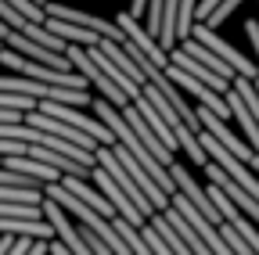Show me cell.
I'll list each match as a JSON object with an SVG mask.
<instances>
[{
  "mask_svg": "<svg viewBox=\"0 0 259 255\" xmlns=\"http://www.w3.org/2000/svg\"><path fill=\"white\" fill-rule=\"evenodd\" d=\"M119 115H122V122L130 126V130H134V137H137V140H141V144L148 147V155L155 158L158 166H169L173 158H177L173 151H166V147L158 144V137H155V133L148 130V122H144V119L137 115V108H134V105H126V108H119Z\"/></svg>",
  "mask_w": 259,
  "mask_h": 255,
  "instance_id": "7",
  "label": "cell"
},
{
  "mask_svg": "<svg viewBox=\"0 0 259 255\" xmlns=\"http://www.w3.org/2000/svg\"><path fill=\"white\" fill-rule=\"evenodd\" d=\"M130 105H134V108H137V115H141V119L148 122V130H151V133L158 137V144H162V147H166V151H173V155L180 151V144H177V137H173V130H169V126H166V119H162V115H158V112H155V108H151V105H148V101L141 97V93H137V97H134V101H130Z\"/></svg>",
  "mask_w": 259,
  "mask_h": 255,
  "instance_id": "8",
  "label": "cell"
},
{
  "mask_svg": "<svg viewBox=\"0 0 259 255\" xmlns=\"http://www.w3.org/2000/svg\"><path fill=\"white\" fill-rule=\"evenodd\" d=\"M223 101H227V108H231V119L241 126V133H245V144L259 155V126H255V119H252V112L245 108V101L238 97V90L231 86V90H227L223 93Z\"/></svg>",
  "mask_w": 259,
  "mask_h": 255,
  "instance_id": "9",
  "label": "cell"
},
{
  "mask_svg": "<svg viewBox=\"0 0 259 255\" xmlns=\"http://www.w3.org/2000/svg\"><path fill=\"white\" fill-rule=\"evenodd\" d=\"M0 201H22V205H40L44 194L40 187H0Z\"/></svg>",
  "mask_w": 259,
  "mask_h": 255,
  "instance_id": "18",
  "label": "cell"
},
{
  "mask_svg": "<svg viewBox=\"0 0 259 255\" xmlns=\"http://www.w3.org/2000/svg\"><path fill=\"white\" fill-rule=\"evenodd\" d=\"M0 216L4 219H44L40 205H22V201H0Z\"/></svg>",
  "mask_w": 259,
  "mask_h": 255,
  "instance_id": "19",
  "label": "cell"
},
{
  "mask_svg": "<svg viewBox=\"0 0 259 255\" xmlns=\"http://www.w3.org/2000/svg\"><path fill=\"white\" fill-rule=\"evenodd\" d=\"M87 54H90V61H94V65H97V69H101V72H105V76H108V79H112V83H115V86L122 90V93H126V97H130V101H134V97H137V93H141V86H137L134 79H130V76H126V72H122V69L115 65V61L108 58V54H101V50H97V47H87Z\"/></svg>",
  "mask_w": 259,
  "mask_h": 255,
  "instance_id": "12",
  "label": "cell"
},
{
  "mask_svg": "<svg viewBox=\"0 0 259 255\" xmlns=\"http://www.w3.org/2000/svg\"><path fill=\"white\" fill-rule=\"evenodd\" d=\"M115 25L122 29V33H126V40L134 43V47H137V50H141V54H144V58L151 61L155 69H166V65H169V58H166V50L158 47V40H155V36L148 33V29H144V25H141L137 18H130V15L122 11V15L115 18Z\"/></svg>",
  "mask_w": 259,
  "mask_h": 255,
  "instance_id": "5",
  "label": "cell"
},
{
  "mask_svg": "<svg viewBox=\"0 0 259 255\" xmlns=\"http://www.w3.org/2000/svg\"><path fill=\"white\" fill-rule=\"evenodd\" d=\"M4 169H11V173H25L29 180H36V183H58V180H61V173H58V169H51V166L36 162V158H29V155L4 158Z\"/></svg>",
  "mask_w": 259,
  "mask_h": 255,
  "instance_id": "13",
  "label": "cell"
},
{
  "mask_svg": "<svg viewBox=\"0 0 259 255\" xmlns=\"http://www.w3.org/2000/svg\"><path fill=\"white\" fill-rule=\"evenodd\" d=\"M194 4H198V0H180V4H177V22H173L177 43L191 36V25H194Z\"/></svg>",
  "mask_w": 259,
  "mask_h": 255,
  "instance_id": "17",
  "label": "cell"
},
{
  "mask_svg": "<svg viewBox=\"0 0 259 255\" xmlns=\"http://www.w3.org/2000/svg\"><path fill=\"white\" fill-rule=\"evenodd\" d=\"M94 166H101V169H105V173H108V176H112V180L119 183V190H122V194L130 198V205H134V209H137V212H141L144 219H148V216H155L151 201H148V198L141 194V187H137L134 180H130V173H126V169H122V166L115 162V155H112L108 147H97V151H94Z\"/></svg>",
  "mask_w": 259,
  "mask_h": 255,
  "instance_id": "3",
  "label": "cell"
},
{
  "mask_svg": "<svg viewBox=\"0 0 259 255\" xmlns=\"http://www.w3.org/2000/svg\"><path fill=\"white\" fill-rule=\"evenodd\" d=\"M44 29L51 36H58L61 43H76V47H97L101 43V36L90 33V29H79L72 22H61V18H44Z\"/></svg>",
  "mask_w": 259,
  "mask_h": 255,
  "instance_id": "10",
  "label": "cell"
},
{
  "mask_svg": "<svg viewBox=\"0 0 259 255\" xmlns=\"http://www.w3.org/2000/svg\"><path fill=\"white\" fill-rule=\"evenodd\" d=\"M148 223H151V227H155V234H158L162 241H166V244H169V251H173V255H191V248H187V244L180 241V234H177V230L169 227V223H166V219H162V212H155V216H148Z\"/></svg>",
  "mask_w": 259,
  "mask_h": 255,
  "instance_id": "16",
  "label": "cell"
},
{
  "mask_svg": "<svg viewBox=\"0 0 259 255\" xmlns=\"http://www.w3.org/2000/svg\"><path fill=\"white\" fill-rule=\"evenodd\" d=\"M32 4H40V8H44V4H47V0H32Z\"/></svg>",
  "mask_w": 259,
  "mask_h": 255,
  "instance_id": "25",
  "label": "cell"
},
{
  "mask_svg": "<svg viewBox=\"0 0 259 255\" xmlns=\"http://www.w3.org/2000/svg\"><path fill=\"white\" fill-rule=\"evenodd\" d=\"M25 255H47V241H32Z\"/></svg>",
  "mask_w": 259,
  "mask_h": 255,
  "instance_id": "23",
  "label": "cell"
},
{
  "mask_svg": "<svg viewBox=\"0 0 259 255\" xmlns=\"http://www.w3.org/2000/svg\"><path fill=\"white\" fill-rule=\"evenodd\" d=\"M248 169H252V173L259 176V155H252V158H248Z\"/></svg>",
  "mask_w": 259,
  "mask_h": 255,
  "instance_id": "24",
  "label": "cell"
},
{
  "mask_svg": "<svg viewBox=\"0 0 259 255\" xmlns=\"http://www.w3.org/2000/svg\"><path fill=\"white\" fill-rule=\"evenodd\" d=\"M180 47H184V54H191L194 61H202V65H205L209 72H216L220 79H227V83H231V79L238 76V72H234L231 65H227V61H223V58H216L212 50H205V47H202L198 40H191V36H187V40H180Z\"/></svg>",
  "mask_w": 259,
  "mask_h": 255,
  "instance_id": "14",
  "label": "cell"
},
{
  "mask_svg": "<svg viewBox=\"0 0 259 255\" xmlns=\"http://www.w3.org/2000/svg\"><path fill=\"white\" fill-rule=\"evenodd\" d=\"M90 180L97 183V190H101V198H105V201H108V205L115 209V216H119V219L134 223V227H141V223H144V216H141V212H137L134 205H130V198L122 194V190H119V183H115V180H112V176H108V173H105L101 166H94V169H90Z\"/></svg>",
  "mask_w": 259,
  "mask_h": 255,
  "instance_id": "6",
  "label": "cell"
},
{
  "mask_svg": "<svg viewBox=\"0 0 259 255\" xmlns=\"http://www.w3.org/2000/svg\"><path fill=\"white\" fill-rule=\"evenodd\" d=\"M0 234L32 237V241H54V230H51L47 219H4L0 216Z\"/></svg>",
  "mask_w": 259,
  "mask_h": 255,
  "instance_id": "11",
  "label": "cell"
},
{
  "mask_svg": "<svg viewBox=\"0 0 259 255\" xmlns=\"http://www.w3.org/2000/svg\"><path fill=\"white\" fill-rule=\"evenodd\" d=\"M36 112L40 115H54V119H61V122H69V126H76L79 133H87V137H94L101 147H108V144H115L112 140V133H108V126L97 119V115H83V108H72V105H58V101H40L36 105Z\"/></svg>",
  "mask_w": 259,
  "mask_h": 255,
  "instance_id": "1",
  "label": "cell"
},
{
  "mask_svg": "<svg viewBox=\"0 0 259 255\" xmlns=\"http://www.w3.org/2000/svg\"><path fill=\"white\" fill-rule=\"evenodd\" d=\"M191 40H198L205 50H212L216 58H223V61H227V65H231L238 76H245V79H255V76H259V69L252 65L248 58H241V50H238V47H231L227 40H220V36H216V29H209V25H202V22H198V25H191Z\"/></svg>",
  "mask_w": 259,
  "mask_h": 255,
  "instance_id": "2",
  "label": "cell"
},
{
  "mask_svg": "<svg viewBox=\"0 0 259 255\" xmlns=\"http://www.w3.org/2000/svg\"><path fill=\"white\" fill-rule=\"evenodd\" d=\"M162 219H166L169 227L180 234V241L191 248V255H212V251H209V244L198 237V230H194V227H187V223H184V216H180L177 209H166V212H162Z\"/></svg>",
  "mask_w": 259,
  "mask_h": 255,
  "instance_id": "15",
  "label": "cell"
},
{
  "mask_svg": "<svg viewBox=\"0 0 259 255\" xmlns=\"http://www.w3.org/2000/svg\"><path fill=\"white\" fill-rule=\"evenodd\" d=\"M238 4H245V0H220V4L209 11V18L202 22V25H209V29H216V25H223V18H231L234 11H238Z\"/></svg>",
  "mask_w": 259,
  "mask_h": 255,
  "instance_id": "20",
  "label": "cell"
},
{
  "mask_svg": "<svg viewBox=\"0 0 259 255\" xmlns=\"http://www.w3.org/2000/svg\"><path fill=\"white\" fill-rule=\"evenodd\" d=\"M205 176H209V183H212V187H220V190H223V198L231 201L238 212H245V216L255 223V227H259V201L248 194V190H241L231 176H227L220 166H212V162H205Z\"/></svg>",
  "mask_w": 259,
  "mask_h": 255,
  "instance_id": "4",
  "label": "cell"
},
{
  "mask_svg": "<svg viewBox=\"0 0 259 255\" xmlns=\"http://www.w3.org/2000/svg\"><path fill=\"white\" fill-rule=\"evenodd\" d=\"M220 4V0H198V4H194V18H198V22H205L209 18V11Z\"/></svg>",
  "mask_w": 259,
  "mask_h": 255,
  "instance_id": "22",
  "label": "cell"
},
{
  "mask_svg": "<svg viewBox=\"0 0 259 255\" xmlns=\"http://www.w3.org/2000/svg\"><path fill=\"white\" fill-rule=\"evenodd\" d=\"M8 4H11L22 18L36 22V25H44V18H47V15H44V8H40V4H32V0H8Z\"/></svg>",
  "mask_w": 259,
  "mask_h": 255,
  "instance_id": "21",
  "label": "cell"
}]
</instances>
